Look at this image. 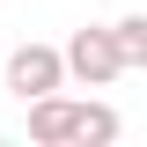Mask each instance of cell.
Instances as JSON below:
<instances>
[{
    "label": "cell",
    "instance_id": "cell-5",
    "mask_svg": "<svg viewBox=\"0 0 147 147\" xmlns=\"http://www.w3.org/2000/svg\"><path fill=\"white\" fill-rule=\"evenodd\" d=\"M110 44H118V59L132 66H147V15H125V22H110Z\"/></svg>",
    "mask_w": 147,
    "mask_h": 147
},
{
    "label": "cell",
    "instance_id": "cell-6",
    "mask_svg": "<svg viewBox=\"0 0 147 147\" xmlns=\"http://www.w3.org/2000/svg\"><path fill=\"white\" fill-rule=\"evenodd\" d=\"M0 52H7V44H0Z\"/></svg>",
    "mask_w": 147,
    "mask_h": 147
},
{
    "label": "cell",
    "instance_id": "cell-3",
    "mask_svg": "<svg viewBox=\"0 0 147 147\" xmlns=\"http://www.w3.org/2000/svg\"><path fill=\"white\" fill-rule=\"evenodd\" d=\"M22 110H30V140L37 147H74V103H66V96H30V103H22Z\"/></svg>",
    "mask_w": 147,
    "mask_h": 147
},
{
    "label": "cell",
    "instance_id": "cell-4",
    "mask_svg": "<svg viewBox=\"0 0 147 147\" xmlns=\"http://www.w3.org/2000/svg\"><path fill=\"white\" fill-rule=\"evenodd\" d=\"M74 140L81 147H110L118 140V110L110 103H74Z\"/></svg>",
    "mask_w": 147,
    "mask_h": 147
},
{
    "label": "cell",
    "instance_id": "cell-1",
    "mask_svg": "<svg viewBox=\"0 0 147 147\" xmlns=\"http://www.w3.org/2000/svg\"><path fill=\"white\" fill-rule=\"evenodd\" d=\"M0 81H7V96H52L66 88V66H59V44H15V52H0Z\"/></svg>",
    "mask_w": 147,
    "mask_h": 147
},
{
    "label": "cell",
    "instance_id": "cell-2",
    "mask_svg": "<svg viewBox=\"0 0 147 147\" xmlns=\"http://www.w3.org/2000/svg\"><path fill=\"white\" fill-rule=\"evenodd\" d=\"M59 66H66L81 88H110V81L125 74V59H118L110 30H74V37H66V52H59Z\"/></svg>",
    "mask_w": 147,
    "mask_h": 147
}]
</instances>
